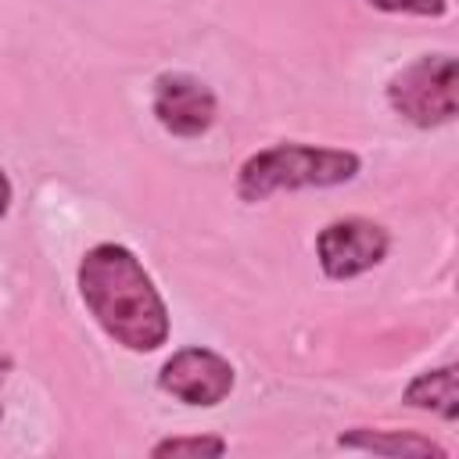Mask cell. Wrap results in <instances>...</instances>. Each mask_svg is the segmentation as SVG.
Listing matches in <instances>:
<instances>
[{
	"label": "cell",
	"instance_id": "6da1fadb",
	"mask_svg": "<svg viewBox=\"0 0 459 459\" xmlns=\"http://www.w3.org/2000/svg\"><path fill=\"white\" fill-rule=\"evenodd\" d=\"M75 287L97 326L126 351L147 355L169 341V305L143 262L126 244H93L79 258Z\"/></svg>",
	"mask_w": 459,
	"mask_h": 459
},
{
	"label": "cell",
	"instance_id": "7a4b0ae2",
	"mask_svg": "<svg viewBox=\"0 0 459 459\" xmlns=\"http://www.w3.org/2000/svg\"><path fill=\"white\" fill-rule=\"evenodd\" d=\"M362 169V158L348 147H323V143H273L244 158L237 172V197L255 204L280 190H323L351 183Z\"/></svg>",
	"mask_w": 459,
	"mask_h": 459
},
{
	"label": "cell",
	"instance_id": "3957f363",
	"mask_svg": "<svg viewBox=\"0 0 459 459\" xmlns=\"http://www.w3.org/2000/svg\"><path fill=\"white\" fill-rule=\"evenodd\" d=\"M387 104L398 118L430 129L459 111V65L452 54H423L398 68L387 82Z\"/></svg>",
	"mask_w": 459,
	"mask_h": 459
},
{
	"label": "cell",
	"instance_id": "277c9868",
	"mask_svg": "<svg viewBox=\"0 0 459 459\" xmlns=\"http://www.w3.org/2000/svg\"><path fill=\"white\" fill-rule=\"evenodd\" d=\"M391 251V233L377 219L344 215L316 233V258L326 280H355L377 269Z\"/></svg>",
	"mask_w": 459,
	"mask_h": 459
},
{
	"label": "cell",
	"instance_id": "5b68a950",
	"mask_svg": "<svg viewBox=\"0 0 459 459\" xmlns=\"http://www.w3.org/2000/svg\"><path fill=\"white\" fill-rule=\"evenodd\" d=\"M158 387L165 394H172L176 402H183V405L212 409V405L226 402L230 391L237 387V369L226 355H219L212 348H201V344H190V348L172 351L161 362Z\"/></svg>",
	"mask_w": 459,
	"mask_h": 459
},
{
	"label": "cell",
	"instance_id": "8992f818",
	"mask_svg": "<svg viewBox=\"0 0 459 459\" xmlns=\"http://www.w3.org/2000/svg\"><path fill=\"white\" fill-rule=\"evenodd\" d=\"M151 111L158 126L179 140L204 136L219 118L215 90L190 72H161L151 90Z\"/></svg>",
	"mask_w": 459,
	"mask_h": 459
},
{
	"label": "cell",
	"instance_id": "52a82bcc",
	"mask_svg": "<svg viewBox=\"0 0 459 459\" xmlns=\"http://www.w3.org/2000/svg\"><path fill=\"white\" fill-rule=\"evenodd\" d=\"M341 448H359V452H373V455H391V459H448V448L437 445L434 437L420 434V430H377V427H351L344 434H337Z\"/></svg>",
	"mask_w": 459,
	"mask_h": 459
},
{
	"label": "cell",
	"instance_id": "ba28073f",
	"mask_svg": "<svg viewBox=\"0 0 459 459\" xmlns=\"http://www.w3.org/2000/svg\"><path fill=\"white\" fill-rule=\"evenodd\" d=\"M402 402L409 409H427L437 412L441 420H455L459 416V398H455V366H441V369H427L420 377L409 380V387L402 391Z\"/></svg>",
	"mask_w": 459,
	"mask_h": 459
},
{
	"label": "cell",
	"instance_id": "9c48e42d",
	"mask_svg": "<svg viewBox=\"0 0 459 459\" xmlns=\"http://www.w3.org/2000/svg\"><path fill=\"white\" fill-rule=\"evenodd\" d=\"M226 441L219 434H176L151 445V459H219L226 455Z\"/></svg>",
	"mask_w": 459,
	"mask_h": 459
},
{
	"label": "cell",
	"instance_id": "30bf717a",
	"mask_svg": "<svg viewBox=\"0 0 459 459\" xmlns=\"http://www.w3.org/2000/svg\"><path fill=\"white\" fill-rule=\"evenodd\" d=\"M384 14H416V18H441L448 14V0H366Z\"/></svg>",
	"mask_w": 459,
	"mask_h": 459
},
{
	"label": "cell",
	"instance_id": "8fae6325",
	"mask_svg": "<svg viewBox=\"0 0 459 459\" xmlns=\"http://www.w3.org/2000/svg\"><path fill=\"white\" fill-rule=\"evenodd\" d=\"M11 201H14V186H11V179H7V172L0 165V219L11 212Z\"/></svg>",
	"mask_w": 459,
	"mask_h": 459
},
{
	"label": "cell",
	"instance_id": "7c38bea8",
	"mask_svg": "<svg viewBox=\"0 0 459 459\" xmlns=\"http://www.w3.org/2000/svg\"><path fill=\"white\" fill-rule=\"evenodd\" d=\"M7 369H11V359H0V380H4ZM0 416H4V405H0Z\"/></svg>",
	"mask_w": 459,
	"mask_h": 459
}]
</instances>
